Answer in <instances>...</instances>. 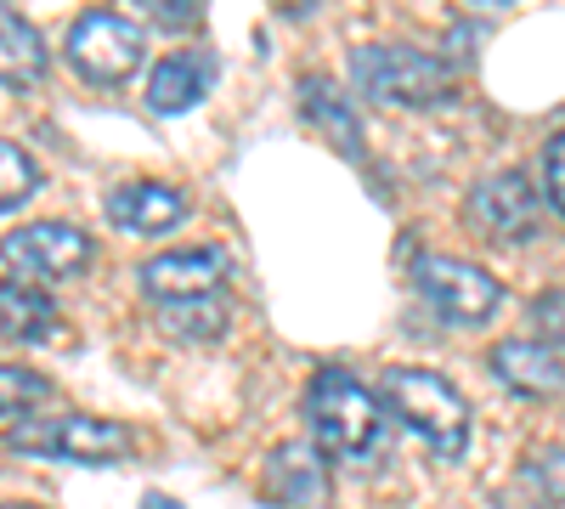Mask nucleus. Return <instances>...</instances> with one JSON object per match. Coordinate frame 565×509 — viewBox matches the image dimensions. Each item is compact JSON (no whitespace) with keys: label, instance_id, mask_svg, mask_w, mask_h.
<instances>
[{"label":"nucleus","instance_id":"nucleus-14","mask_svg":"<svg viewBox=\"0 0 565 509\" xmlns=\"http://www.w3.org/2000/svg\"><path fill=\"white\" fill-rule=\"evenodd\" d=\"M52 329H57L52 295L34 284H18V277H0V340L29 346V340H45Z\"/></svg>","mask_w":565,"mask_h":509},{"label":"nucleus","instance_id":"nucleus-18","mask_svg":"<svg viewBox=\"0 0 565 509\" xmlns=\"http://www.w3.org/2000/svg\"><path fill=\"white\" fill-rule=\"evenodd\" d=\"M52 396V380L34 374V368H18V362H0V413H23L34 402Z\"/></svg>","mask_w":565,"mask_h":509},{"label":"nucleus","instance_id":"nucleus-16","mask_svg":"<svg viewBox=\"0 0 565 509\" xmlns=\"http://www.w3.org/2000/svg\"><path fill=\"white\" fill-rule=\"evenodd\" d=\"M164 329L186 335V340H215L226 329V306L215 295H204V300H170L164 306Z\"/></svg>","mask_w":565,"mask_h":509},{"label":"nucleus","instance_id":"nucleus-10","mask_svg":"<svg viewBox=\"0 0 565 509\" xmlns=\"http://www.w3.org/2000/svg\"><path fill=\"white\" fill-rule=\"evenodd\" d=\"M266 492L282 509H322L328 503V458L311 442H282L266 453Z\"/></svg>","mask_w":565,"mask_h":509},{"label":"nucleus","instance_id":"nucleus-19","mask_svg":"<svg viewBox=\"0 0 565 509\" xmlns=\"http://www.w3.org/2000/svg\"><path fill=\"white\" fill-rule=\"evenodd\" d=\"M306 108H311L328 130H334L345 148H356V119H351V108H345V103L328 97V79H306Z\"/></svg>","mask_w":565,"mask_h":509},{"label":"nucleus","instance_id":"nucleus-21","mask_svg":"<svg viewBox=\"0 0 565 509\" xmlns=\"http://www.w3.org/2000/svg\"><path fill=\"white\" fill-rule=\"evenodd\" d=\"M526 481H532V492H537L543 503H565V447H543V453L532 458Z\"/></svg>","mask_w":565,"mask_h":509},{"label":"nucleus","instance_id":"nucleus-2","mask_svg":"<svg viewBox=\"0 0 565 509\" xmlns=\"http://www.w3.org/2000/svg\"><path fill=\"white\" fill-rule=\"evenodd\" d=\"M380 396L391 402V413L418 442H430L436 458H458L469 447V407L430 368H385Z\"/></svg>","mask_w":565,"mask_h":509},{"label":"nucleus","instance_id":"nucleus-8","mask_svg":"<svg viewBox=\"0 0 565 509\" xmlns=\"http://www.w3.org/2000/svg\"><path fill=\"white\" fill-rule=\"evenodd\" d=\"M469 221L481 233L514 244V238H532L537 226V188L521 176V170H492L476 193H469Z\"/></svg>","mask_w":565,"mask_h":509},{"label":"nucleus","instance_id":"nucleus-3","mask_svg":"<svg viewBox=\"0 0 565 509\" xmlns=\"http://www.w3.org/2000/svg\"><path fill=\"white\" fill-rule=\"evenodd\" d=\"M351 74H356V85H362V97L391 103V108H430V103H447V97H452L447 68H441L430 52L402 45V40L362 45V52L351 57Z\"/></svg>","mask_w":565,"mask_h":509},{"label":"nucleus","instance_id":"nucleus-22","mask_svg":"<svg viewBox=\"0 0 565 509\" xmlns=\"http://www.w3.org/2000/svg\"><path fill=\"white\" fill-rule=\"evenodd\" d=\"M130 7L148 18V23H159V29H186V23L204 12V0H130Z\"/></svg>","mask_w":565,"mask_h":509},{"label":"nucleus","instance_id":"nucleus-12","mask_svg":"<svg viewBox=\"0 0 565 509\" xmlns=\"http://www.w3.org/2000/svg\"><path fill=\"white\" fill-rule=\"evenodd\" d=\"M492 374L509 385V391H521V396H565V362L537 346V340H498L492 346Z\"/></svg>","mask_w":565,"mask_h":509},{"label":"nucleus","instance_id":"nucleus-1","mask_svg":"<svg viewBox=\"0 0 565 509\" xmlns=\"http://www.w3.org/2000/svg\"><path fill=\"white\" fill-rule=\"evenodd\" d=\"M306 420L317 436L322 458H345V465H362V458L380 453L385 442V407L356 374L345 368H322L306 391Z\"/></svg>","mask_w":565,"mask_h":509},{"label":"nucleus","instance_id":"nucleus-9","mask_svg":"<svg viewBox=\"0 0 565 509\" xmlns=\"http://www.w3.org/2000/svg\"><path fill=\"white\" fill-rule=\"evenodd\" d=\"M141 289L153 300H204L226 284V255L221 250H164L141 261Z\"/></svg>","mask_w":565,"mask_h":509},{"label":"nucleus","instance_id":"nucleus-11","mask_svg":"<svg viewBox=\"0 0 565 509\" xmlns=\"http://www.w3.org/2000/svg\"><path fill=\"white\" fill-rule=\"evenodd\" d=\"M108 215L125 226V233H141V238H159V233H175L186 221V199L164 181H125V188L108 193Z\"/></svg>","mask_w":565,"mask_h":509},{"label":"nucleus","instance_id":"nucleus-15","mask_svg":"<svg viewBox=\"0 0 565 509\" xmlns=\"http://www.w3.org/2000/svg\"><path fill=\"white\" fill-rule=\"evenodd\" d=\"M45 74V40L34 34V23L23 12H12L7 0H0V85H40Z\"/></svg>","mask_w":565,"mask_h":509},{"label":"nucleus","instance_id":"nucleus-5","mask_svg":"<svg viewBox=\"0 0 565 509\" xmlns=\"http://www.w3.org/2000/svg\"><path fill=\"white\" fill-rule=\"evenodd\" d=\"M7 447L34 458H74V465H108L130 453V431L114 420H90V413H52V420H23Z\"/></svg>","mask_w":565,"mask_h":509},{"label":"nucleus","instance_id":"nucleus-25","mask_svg":"<svg viewBox=\"0 0 565 509\" xmlns=\"http://www.w3.org/2000/svg\"><path fill=\"white\" fill-rule=\"evenodd\" d=\"M0 509H40V503H0Z\"/></svg>","mask_w":565,"mask_h":509},{"label":"nucleus","instance_id":"nucleus-20","mask_svg":"<svg viewBox=\"0 0 565 509\" xmlns=\"http://www.w3.org/2000/svg\"><path fill=\"white\" fill-rule=\"evenodd\" d=\"M532 335L548 351H565V289H548L532 300Z\"/></svg>","mask_w":565,"mask_h":509},{"label":"nucleus","instance_id":"nucleus-6","mask_svg":"<svg viewBox=\"0 0 565 509\" xmlns=\"http://www.w3.org/2000/svg\"><path fill=\"white\" fill-rule=\"evenodd\" d=\"M413 284L424 295V306H430L436 317L458 322V329H469V322H487L503 300L498 289V277L481 272V266H469V261H452V255H424L413 266Z\"/></svg>","mask_w":565,"mask_h":509},{"label":"nucleus","instance_id":"nucleus-17","mask_svg":"<svg viewBox=\"0 0 565 509\" xmlns=\"http://www.w3.org/2000/svg\"><path fill=\"white\" fill-rule=\"evenodd\" d=\"M34 188H40V165L18 142H0V210H18L23 199H34Z\"/></svg>","mask_w":565,"mask_h":509},{"label":"nucleus","instance_id":"nucleus-13","mask_svg":"<svg viewBox=\"0 0 565 509\" xmlns=\"http://www.w3.org/2000/svg\"><path fill=\"white\" fill-rule=\"evenodd\" d=\"M210 79H215V68H210V57H199V52L159 57L153 74H148V108H153V114H186L193 103H204Z\"/></svg>","mask_w":565,"mask_h":509},{"label":"nucleus","instance_id":"nucleus-23","mask_svg":"<svg viewBox=\"0 0 565 509\" xmlns=\"http://www.w3.org/2000/svg\"><path fill=\"white\" fill-rule=\"evenodd\" d=\"M543 193H548V204L565 215V130L548 136V148H543Z\"/></svg>","mask_w":565,"mask_h":509},{"label":"nucleus","instance_id":"nucleus-24","mask_svg":"<svg viewBox=\"0 0 565 509\" xmlns=\"http://www.w3.org/2000/svg\"><path fill=\"white\" fill-rule=\"evenodd\" d=\"M469 7H481V12H498V7H514V0H469Z\"/></svg>","mask_w":565,"mask_h":509},{"label":"nucleus","instance_id":"nucleus-4","mask_svg":"<svg viewBox=\"0 0 565 509\" xmlns=\"http://www.w3.org/2000/svg\"><path fill=\"white\" fill-rule=\"evenodd\" d=\"M90 255H97V244L68 221H29V226L0 238V266H7L18 284H34V289L79 277L90 266Z\"/></svg>","mask_w":565,"mask_h":509},{"label":"nucleus","instance_id":"nucleus-7","mask_svg":"<svg viewBox=\"0 0 565 509\" xmlns=\"http://www.w3.org/2000/svg\"><path fill=\"white\" fill-rule=\"evenodd\" d=\"M68 63L90 85H119L141 63V29L119 12H85L68 29Z\"/></svg>","mask_w":565,"mask_h":509}]
</instances>
